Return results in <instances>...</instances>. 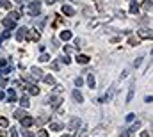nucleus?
Masks as SVG:
<instances>
[{
    "mask_svg": "<svg viewBox=\"0 0 153 137\" xmlns=\"http://www.w3.org/2000/svg\"><path fill=\"white\" fill-rule=\"evenodd\" d=\"M29 14L30 16H39L41 14V2L39 0H34V2L29 4Z\"/></svg>",
    "mask_w": 153,
    "mask_h": 137,
    "instance_id": "1",
    "label": "nucleus"
},
{
    "mask_svg": "<svg viewBox=\"0 0 153 137\" xmlns=\"http://www.w3.org/2000/svg\"><path fill=\"white\" fill-rule=\"evenodd\" d=\"M139 128H141V121H135V125H132L130 128H125V130L121 132V137H132Z\"/></svg>",
    "mask_w": 153,
    "mask_h": 137,
    "instance_id": "2",
    "label": "nucleus"
},
{
    "mask_svg": "<svg viewBox=\"0 0 153 137\" xmlns=\"http://www.w3.org/2000/svg\"><path fill=\"white\" fill-rule=\"evenodd\" d=\"M61 102H62V98L57 96V95H50V96L47 98V103H48L52 109H59V107H61Z\"/></svg>",
    "mask_w": 153,
    "mask_h": 137,
    "instance_id": "3",
    "label": "nucleus"
},
{
    "mask_svg": "<svg viewBox=\"0 0 153 137\" xmlns=\"http://www.w3.org/2000/svg\"><path fill=\"white\" fill-rule=\"evenodd\" d=\"M20 121H21V126H23V128H29V126H32V125L36 123V119H34L32 116H29V114H27L25 118H21Z\"/></svg>",
    "mask_w": 153,
    "mask_h": 137,
    "instance_id": "4",
    "label": "nucleus"
},
{
    "mask_svg": "<svg viewBox=\"0 0 153 137\" xmlns=\"http://www.w3.org/2000/svg\"><path fill=\"white\" fill-rule=\"evenodd\" d=\"M30 78L32 80H41L43 78V71L39 70V68H36V66L30 68Z\"/></svg>",
    "mask_w": 153,
    "mask_h": 137,
    "instance_id": "5",
    "label": "nucleus"
},
{
    "mask_svg": "<svg viewBox=\"0 0 153 137\" xmlns=\"http://www.w3.org/2000/svg\"><path fill=\"white\" fill-rule=\"evenodd\" d=\"M137 34H139V37H142V39H151V29H148V27L139 29Z\"/></svg>",
    "mask_w": 153,
    "mask_h": 137,
    "instance_id": "6",
    "label": "nucleus"
},
{
    "mask_svg": "<svg viewBox=\"0 0 153 137\" xmlns=\"http://www.w3.org/2000/svg\"><path fill=\"white\" fill-rule=\"evenodd\" d=\"M2 25H4L7 30H13V29L16 27V21H14V20H11V18L7 16V18H4V20H2Z\"/></svg>",
    "mask_w": 153,
    "mask_h": 137,
    "instance_id": "7",
    "label": "nucleus"
},
{
    "mask_svg": "<svg viewBox=\"0 0 153 137\" xmlns=\"http://www.w3.org/2000/svg\"><path fill=\"white\" fill-rule=\"evenodd\" d=\"M68 126H70V130H78V128L82 126V119H80V118H73Z\"/></svg>",
    "mask_w": 153,
    "mask_h": 137,
    "instance_id": "8",
    "label": "nucleus"
},
{
    "mask_svg": "<svg viewBox=\"0 0 153 137\" xmlns=\"http://www.w3.org/2000/svg\"><path fill=\"white\" fill-rule=\"evenodd\" d=\"M27 30H29L27 27H20L18 32H16V39H18V41H23V39L27 37Z\"/></svg>",
    "mask_w": 153,
    "mask_h": 137,
    "instance_id": "9",
    "label": "nucleus"
},
{
    "mask_svg": "<svg viewBox=\"0 0 153 137\" xmlns=\"http://www.w3.org/2000/svg\"><path fill=\"white\" fill-rule=\"evenodd\" d=\"M7 102H9V103L18 102V98H16V91H14L13 87H9V89H7Z\"/></svg>",
    "mask_w": 153,
    "mask_h": 137,
    "instance_id": "10",
    "label": "nucleus"
},
{
    "mask_svg": "<svg viewBox=\"0 0 153 137\" xmlns=\"http://www.w3.org/2000/svg\"><path fill=\"white\" fill-rule=\"evenodd\" d=\"M62 14H66V16H75V9L71 6H62Z\"/></svg>",
    "mask_w": 153,
    "mask_h": 137,
    "instance_id": "11",
    "label": "nucleus"
},
{
    "mask_svg": "<svg viewBox=\"0 0 153 137\" xmlns=\"http://www.w3.org/2000/svg\"><path fill=\"white\" fill-rule=\"evenodd\" d=\"M25 39L37 41V39H39V32H36V30H27V37H25Z\"/></svg>",
    "mask_w": 153,
    "mask_h": 137,
    "instance_id": "12",
    "label": "nucleus"
},
{
    "mask_svg": "<svg viewBox=\"0 0 153 137\" xmlns=\"http://www.w3.org/2000/svg\"><path fill=\"white\" fill-rule=\"evenodd\" d=\"M71 96H73V100H75V102H78V103H82V102H84V96H82V93H80L78 89H75V91H73Z\"/></svg>",
    "mask_w": 153,
    "mask_h": 137,
    "instance_id": "13",
    "label": "nucleus"
},
{
    "mask_svg": "<svg viewBox=\"0 0 153 137\" xmlns=\"http://www.w3.org/2000/svg\"><path fill=\"white\" fill-rule=\"evenodd\" d=\"M25 87H27V91H29L30 95H34V96H37V95H39V87H36L34 84H29V85H25Z\"/></svg>",
    "mask_w": 153,
    "mask_h": 137,
    "instance_id": "14",
    "label": "nucleus"
},
{
    "mask_svg": "<svg viewBox=\"0 0 153 137\" xmlns=\"http://www.w3.org/2000/svg\"><path fill=\"white\" fill-rule=\"evenodd\" d=\"M77 62H78V64H87V62H89V57L84 55V54H78V55H77Z\"/></svg>",
    "mask_w": 153,
    "mask_h": 137,
    "instance_id": "15",
    "label": "nucleus"
},
{
    "mask_svg": "<svg viewBox=\"0 0 153 137\" xmlns=\"http://www.w3.org/2000/svg\"><path fill=\"white\" fill-rule=\"evenodd\" d=\"M27 116V112L23 110V109H18V110H14V118L16 119H21V118H25Z\"/></svg>",
    "mask_w": 153,
    "mask_h": 137,
    "instance_id": "16",
    "label": "nucleus"
},
{
    "mask_svg": "<svg viewBox=\"0 0 153 137\" xmlns=\"http://www.w3.org/2000/svg\"><path fill=\"white\" fill-rule=\"evenodd\" d=\"M43 80H45V84H48V85H55V78L52 75H45V77H43Z\"/></svg>",
    "mask_w": 153,
    "mask_h": 137,
    "instance_id": "17",
    "label": "nucleus"
},
{
    "mask_svg": "<svg viewBox=\"0 0 153 137\" xmlns=\"http://www.w3.org/2000/svg\"><path fill=\"white\" fill-rule=\"evenodd\" d=\"M61 39H62V41H70V39H71V32H70V30H62V32H61Z\"/></svg>",
    "mask_w": 153,
    "mask_h": 137,
    "instance_id": "18",
    "label": "nucleus"
},
{
    "mask_svg": "<svg viewBox=\"0 0 153 137\" xmlns=\"http://www.w3.org/2000/svg\"><path fill=\"white\" fill-rule=\"evenodd\" d=\"M87 85H89L91 89L96 85V80H94V77H93V73H89V75H87Z\"/></svg>",
    "mask_w": 153,
    "mask_h": 137,
    "instance_id": "19",
    "label": "nucleus"
},
{
    "mask_svg": "<svg viewBox=\"0 0 153 137\" xmlns=\"http://www.w3.org/2000/svg\"><path fill=\"white\" fill-rule=\"evenodd\" d=\"M18 102H20V105L23 107V109H27V107L30 105V102H29V98H27V96H21V98H20Z\"/></svg>",
    "mask_w": 153,
    "mask_h": 137,
    "instance_id": "20",
    "label": "nucleus"
},
{
    "mask_svg": "<svg viewBox=\"0 0 153 137\" xmlns=\"http://www.w3.org/2000/svg\"><path fill=\"white\" fill-rule=\"evenodd\" d=\"M50 130L52 132H61L62 130V125L61 123H50Z\"/></svg>",
    "mask_w": 153,
    "mask_h": 137,
    "instance_id": "21",
    "label": "nucleus"
},
{
    "mask_svg": "<svg viewBox=\"0 0 153 137\" xmlns=\"http://www.w3.org/2000/svg\"><path fill=\"white\" fill-rule=\"evenodd\" d=\"M87 135H89V130H85V128L77 130V133H75V137H87Z\"/></svg>",
    "mask_w": 153,
    "mask_h": 137,
    "instance_id": "22",
    "label": "nucleus"
},
{
    "mask_svg": "<svg viewBox=\"0 0 153 137\" xmlns=\"http://www.w3.org/2000/svg\"><path fill=\"white\" fill-rule=\"evenodd\" d=\"M151 6H153V4H151V0H146V2L142 4V11L149 13V11H151Z\"/></svg>",
    "mask_w": 153,
    "mask_h": 137,
    "instance_id": "23",
    "label": "nucleus"
},
{
    "mask_svg": "<svg viewBox=\"0 0 153 137\" xmlns=\"http://www.w3.org/2000/svg\"><path fill=\"white\" fill-rule=\"evenodd\" d=\"M130 13H132V14H137V13H139V6H137L135 2L130 4Z\"/></svg>",
    "mask_w": 153,
    "mask_h": 137,
    "instance_id": "24",
    "label": "nucleus"
},
{
    "mask_svg": "<svg viewBox=\"0 0 153 137\" xmlns=\"http://www.w3.org/2000/svg\"><path fill=\"white\" fill-rule=\"evenodd\" d=\"M48 61H50V55H48V54L43 52V54L39 55V62H48Z\"/></svg>",
    "mask_w": 153,
    "mask_h": 137,
    "instance_id": "25",
    "label": "nucleus"
},
{
    "mask_svg": "<svg viewBox=\"0 0 153 137\" xmlns=\"http://www.w3.org/2000/svg\"><path fill=\"white\" fill-rule=\"evenodd\" d=\"M0 7H6V9H11V2H9V0H0Z\"/></svg>",
    "mask_w": 153,
    "mask_h": 137,
    "instance_id": "26",
    "label": "nucleus"
},
{
    "mask_svg": "<svg viewBox=\"0 0 153 137\" xmlns=\"http://www.w3.org/2000/svg\"><path fill=\"white\" fill-rule=\"evenodd\" d=\"M9 18H11V20H14V21H16V20H18V18H20V13H16V11H11V13H9Z\"/></svg>",
    "mask_w": 153,
    "mask_h": 137,
    "instance_id": "27",
    "label": "nucleus"
},
{
    "mask_svg": "<svg viewBox=\"0 0 153 137\" xmlns=\"http://www.w3.org/2000/svg\"><path fill=\"white\" fill-rule=\"evenodd\" d=\"M75 85H77V87H82V85H84V78H82V77H77V78H75Z\"/></svg>",
    "mask_w": 153,
    "mask_h": 137,
    "instance_id": "28",
    "label": "nucleus"
},
{
    "mask_svg": "<svg viewBox=\"0 0 153 137\" xmlns=\"http://www.w3.org/2000/svg\"><path fill=\"white\" fill-rule=\"evenodd\" d=\"M132 98H134V87H132V89L128 91V96H126V103H130V102H132Z\"/></svg>",
    "mask_w": 153,
    "mask_h": 137,
    "instance_id": "29",
    "label": "nucleus"
},
{
    "mask_svg": "<svg viewBox=\"0 0 153 137\" xmlns=\"http://www.w3.org/2000/svg\"><path fill=\"white\" fill-rule=\"evenodd\" d=\"M59 61H61V62H64V64H70V62H71V59H70L68 55H62V57H61Z\"/></svg>",
    "mask_w": 153,
    "mask_h": 137,
    "instance_id": "30",
    "label": "nucleus"
},
{
    "mask_svg": "<svg viewBox=\"0 0 153 137\" xmlns=\"http://www.w3.org/2000/svg\"><path fill=\"white\" fill-rule=\"evenodd\" d=\"M45 21H47V18H41V20L37 21V23H36V25H37V29H43V27H45Z\"/></svg>",
    "mask_w": 153,
    "mask_h": 137,
    "instance_id": "31",
    "label": "nucleus"
},
{
    "mask_svg": "<svg viewBox=\"0 0 153 137\" xmlns=\"http://www.w3.org/2000/svg\"><path fill=\"white\" fill-rule=\"evenodd\" d=\"M21 133H23V137H36L32 132H29V130H21Z\"/></svg>",
    "mask_w": 153,
    "mask_h": 137,
    "instance_id": "32",
    "label": "nucleus"
},
{
    "mask_svg": "<svg viewBox=\"0 0 153 137\" xmlns=\"http://www.w3.org/2000/svg\"><path fill=\"white\" fill-rule=\"evenodd\" d=\"M0 126H9V121L6 118H0Z\"/></svg>",
    "mask_w": 153,
    "mask_h": 137,
    "instance_id": "33",
    "label": "nucleus"
},
{
    "mask_svg": "<svg viewBox=\"0 0 153 137\" xmlns=\"http://www.w3.org/2000/svg\"><path fill=\"white\" fill-rule=\"evenodd\" d=\"M37 137H48V132L47 130H39L37 132Z\"/></svg>",
    "mask_w": 153,
    "mask_h": 137,
    "instance_id": "34",
    "label": "nucleus"
},
{
    "mask_svg": "<svg viewBox=\"0 0 153 137\" xmlns=\"http://www.w3.org/2000/svg\"><path fill=\"white\" fill-rule=\"evenodd\" d=\"M134 118H135V114H134V112L126 114V121H134Z\"/></svg>",
    "mask_w": 153,
    "mask_h": 137,
    "instance_id": "35",
    "label": "nucleus"
},
{
    "mask_svg": "<svg viewBox=\"0 0 153 137\" xmlns=\"http://www.w3.org/2000/svg\"><path fill=\"white\" fill-rule=\"evenodd\" d=\"M47 121H48V118H47V116H43V118L37 119V125H43V123H47Z\"/></svg>",
    "mask_w": 153,
    "mask_h": 137,
    "instance_id": "36",
    "label": "nucleus"
},
{
    "mask_svg": "<svg viewBox=\"0 0 153 137\" xmlns=\"http://www.w3.org/2000/svg\"><path fill=\"white\" fill-rule=\"evenodd\" d=\"M128 43H130V44H132V47H135V44H137L139 41H137L135 37H130V39H128Z\"/></svg>",
    "mask_w": 153,
    "mask_h": 137,
    "instance_id": "37",
    "label": "nucleus"
},
{
    "mask_svg": "<svg viewBox=\"0 0 153 137\" xmlns=\"http://www.w3.org/2000/svg\"><path fill=\"white\" fill-rule=\"evenodd\" d=\"M116 18H125V11H116Z\"/></svg>",
    "mask_w": 153,
    "mask_h": 137,
    "instance_id": "38",
    "label": "nucleus"
},
{
    "mask_svg": "<svg viewBox=\"0 0 153 137\" xmlns=\"http://www.w3.org/2000/svg\"><path fill=\"white\" fill-rule=\"evenodd\" d=\"M52 70H54V71H57V70H59V62H57V61H54V62H52Z\"/></svg>",
    "mask_w": 153,
    "mask_h": 137,
    "instance_id": "39",
    "label": "nucleus"
},
{
    "mask_svg": "<svg viewBox=\"0 0 153 137\" xmlns=\"http://www.w3.org/2000/svg\"><path fill=\"white\" fill-rule=\"evenodd\" d=\"M11 137H20V135H18V130H16V128H11Z\"/></svg>",
    "mask_w": 153,
    "mask_h": 137,
    "instance_id": "40",
    "label": "nucleus"
},
{
    "mask_svg": "<svg viewBox=\"0 0 153 137\" xmlns=\"http://www.w3.org/2000/svg\"><path fill=\"white\" fill-rule=\"evenodd\" d=\"M141 137H151V133H149L148 130H142V133H141Z\"/></svg>",
    "mask_w": 153,
    "mask_h": 137,
    "instance_id": "41",
    "label": "nucleus"
},
{
    "mask_svg": "<svg viewBox=\"0 0 153 137\" xmlns=\"http://www.w3.org/2000/svg\"><path fill=\"white\" fill-rule=\"evenodd\" d=\"M52 44H54V48H57L59 47V41L57 39H52Z\"/></svg>",
    "mask_w": 153,
    "mask_h": 137,
    "instance_id": "42",
    "label": "nucleus"
},
{
    "mask_svg": "<svg viewBox=\"0 0 153 137\" xmlns=\"http://www.w3.org/2000/svg\"><path fill=\"white\" fill-rule=\"evenodd\" d=\"M2 37H6V39H9V37H11V34H9V30H6V32H4V36H2Z\"/></svg>",
    "mask_w": 153,
    "mask_h": 137,
    "instance_id": "43",
    "label": "nucleus"
},
{
    "mask_svg": "<svg viewBox=\"0 0 153 137\" xmlns=\"http://www.w3.org/2000/svg\"><path fill=\"white\" fill-rule=\"evenodd\" d=\"M144 102H146V103H151V102H153V98H151V95H149V96H146V100H144Z\"/></svg>",
    "mask_w": 153,
    "mask_h": 137,
    "instance_id": "44",
    "label": "nucleus"
},
{
    "mask_svg": "<svg viewBox=\"0 0 153 137\" xmlns=\"http://www.w3.org/2000/svg\"><path fill=\"white\" fill-rule=\"evenodd\" d=\"M6 135H7V132H6V130H0V137H6Z\"/></svg>",
    "mask_w": 153,
    "mask_h": 137,
    "instance_id": "45",
    "label": "nucleus"
},
{
    "mask_svg": "<svg viewBox=\"0 0 153 137\" xmlns=\"http://www.w3.org/2000/svg\"><path fill=\"white\" fill-rule=\"evenodd\" d=\"M54 2H55V0H47V4H48V6H52Z\"/></svg>",
    "mask_w": 153,
    "mask_h": 137,
    "instance_id": "46",
    "label": "nucleus"
},
{
    "mask_svg": "<svg viewBox=\"0 0 153 137\" xmlns=\"http://www.w3.org/2000/svg\"><path fill=\"white\" fill-rule=\"evenodd\" d=\"M16 2H18V4H23V2H27V0H16Z\"/></svg>",
    "mask_w": 153,
    "mask_h": 137,
    "instance_id": "47",
    "label": "nucleus"
},
{
    "mask_svg": "<svg viewBox=\"0 0 153 137\" xmlns=\"http://www.w3.org/2000/svg\"><path fill=\"white\" fill-rule=\"evenodd\" d=\"M2 98H4V93H0V100H2Z\"/></svg>",
    "mask_w": 153,
    "mask_h": 137,
    "instance_id": "48",
    "label": "nucleus"
},
{
    "mask_svg": "<svg viewBox=\"0 0 153 137\" xmlns=\"http://www.w3.org/2000/svg\"><path fill=\"white\" fill-rule=\"evenodd\" d=\"M62 137H70V135H62Z\"/></svg>",
    "mask_w": 153,
    "mask_h": 137,
    "instance_id": "49",
    "label": "nucleus"
},
{
    "mask_svg": "<svg viewBox=\"0 0 153 137\" xmlns=\"http://www.w3.org/2000/svg\"><path fill=\"white\" fill-rule=\"evenodd\" d=\"M0 43H2V37H0Z\"/></svg>",
    "mask_w": 153,
    "mask_h": 137,
    "instance_id": "50",
    "label": "nucleus"
}]
</instances>
